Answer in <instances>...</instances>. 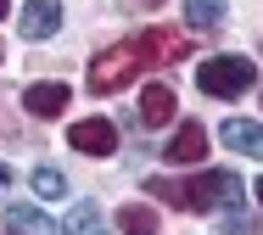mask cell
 <instances>
[{"instance_id": "obj_15", "label": "cell", "mask_w": 263, "mask_h": 235, "mask_svg": "<svg viewBox=\"0 0 263 235\" xmlns=\"http://www.w3.org/2000/svg\"><path fill=\"white\" fill-rule=\"evenodd\" d=\"M0 185H11V168H6V163H0Z\"/></svg>"}, {"instance_id": "obj_5", "label": "cell", "mask_w": 263, "mask_h": 235, "mask_svg": "<svg viewBox=\"0 0 263 235\" xmlns=\"http://www.w3.org/2000/svg\"><path fill=\"white\" fill-rule=\"evenodd\" d=\"M202 157H208V129H202L196 118H185V123L174 129V140H168L162 163H202Z\"/></svg>"}, {"instance_id": "obj_11", "label": "cell", "mask_w": 263, "mask_h": 235, "mask_svg": "<svg viewBox=\"0 0 263 235\" xmlns=\"http://www.w3.org/2000/svg\"><path fill=\"white\" fill-rule=\"evenodd\" d=\"M118 230L123 235H157L162 219L152 213V207H123V213H118Z\"/></svg>"}, {"instance_id": "obj_2", "label": "cell", "mask_w": 263, "mask_h": 235, "mask_svg": "<svg viewBox=\"0 0 263 235\" xmlns=\"http://www.w3.org/2000/svg\"><path fill=\"white\" fill-rule=\"evenodd\" d=\"M146 196H157V202H174V207H185V213H213V207H241V179L230 174V168H218V174H196V179H146Z\"/></svg>"}, {"instance_id": "obj_3", "label": "cell", "mask_w": 263, "mask_h": 235, "mask_svg": "<svg viewBox=\"0 0 263 235\" xmlns=\"http://www.w3.org/2000/svg\"><path fill=\"white\" fill-rule=\"evenodd\" d=\"M196 84H202V95H218V101H235V95H247V90L258 84V67H252L247 56H213V62H202Z\"/></svg>"}, {"instance_id": "obj_16", "label": "cell", "mask_w": 263, "mask_h": 235, "mask_svg": "<svg viewBox=\"0 0 263 235\" xmlns=\"http://www.w3.org/2000/svg\"><path fill=\"white\" fill-rule=\"evenodd\" d=\"M6 11H11V0H0V17H6Z\"/></svg>"}, {"instance_id": "obj_1", "label": "cell", "mask_w": 263, "mask_h": 235, "mask_svg": "<svg viewBox=\"0 0 263 235\" xmlns=\"http://www.w3.org/2000/svg\"><path fill=\"white\" fill-rule=\"evenodd\" d=\"M185 51H191V45H185L174 28H140L135 40H123V45H112V51H101V56L90 62V90L112 95V90H123V84H129L135 73H146V67H174Z\"/></svg>"}, {"instance_id": "obj_9", "label": "cell", "mask_w": 263, "mask_h": 235, "mask_svg": "<svg viewBox=\"0 0 263 235\" xmlns=\"http://www.w3.org/2000/svg\"><path fill=\"white\" fill-rule=\"evenodd\" d=\"M67 101H73V95H67V84H28V90H23V107H28L34 118L67 112Z\"/></svg>"}, {"instance_id": "obj_17", "label": "cell", "mask_w": 263, "mask_h": 235, "mask_svg": "<svg viewBox=\"0 0 263 235\" xmlns=\"http://www.w3.org/2000/svg\"><path fill=\"white\" fill-rule=\"evenodd\" d=\"M135 6H162V0H135Z\"/></svg>"}, {"instance_id": "obj_18", "label": "cell", "mask_w": 263, "mask_h": 235, "mask_svg": "<svg viewBox=\"0 0 263 235\" xmlns=\"http://www.w3.org/2000/svg\"><path fill=\"white\" fill-rule=\"evenodd\" d=\"M258 202H263V179H258Z\"/></svg>"}, {"instance_id": "obj_14", "label": "cell", "mask_w": 263, "mask_h": 235, "mask_svg": "<svg viewBox=\"0 0 263 235\" xmlns=\"http://www.w3.org/2000/svg\"><path fill=\"white\" fill-rule=\"evenodd\" d=\"M62 190H67V179L56 168H34V196H62Z\"/></svg>"}, {"instance_id": "obj_8", "label": "cell", "mask_w": 263, "mask_h": 235, "mask_svg": "<svg viewBox=\"0 0 263 235\" xmlns=\"http://www.w3.org/2000/svg\"><path fill=\"white\" fill-rule=\"evenodd\" d=\"M62 28V0H28L23 6V34L28 40H51Z\"/></svg>"}, {"instance_id": "obj_10", "label": "cell", "mask_w": 263, "mask_h": 235, "mask_svg": "<svg viewBox=\"0 0 263 235\" xmlns=\"http://www.w3.org/2000/svg\"><path fill=\"white\" fill-rule=\"evenodd\" d=\"M6 230L11 235H56V224L40 207H6Z\"/></svg>"}, {"instance_id": "obj_13", "label": "cell", "mask_w": 263, "mask_h": 235, "mask_svg": "<svg viewBox=\"0 0 263 235\" xmlns=\"http://www.w3.org/2000/svg\"><path fill=\"white\" fill-rule=\"evenodd\" d=\"M67 235H106V224H101V207L79 202V207L67 213Z\"/></svg>"}, {"instance_id": "obj_6", "label": "cell", "mask_w": 263, "mask_h": 235, "mask_svg": "<svg viewBox=\"0 0 263 235\" xmlns=\"http://www.w3.org/2000/svg\"><path fill=\"white\" fill-rule=\"evenodd\" d=\"M218 140H224L230 151H241V157H258V163H263V123H252V118H224Z\"/></svg>"}, {"instance_id": "obj_12", "label": "cell", "mask_w": 263, "mask_h": 235, "mask_svg": "<svg viewBox=\"0 0 263 235\" xmlns=\"http://www.w3.org/2000/svg\"><path fill=\"white\" fill-rule=\"evenodd\" d=\"M224 11H230L224 0H191V6H185V23H191V28H218Z\"/></svg>"}, {"instance_id": "obj_7", "label": "cell", "mask_w": 263, "mask_h": 235, "mask_svg": "<svg viewBox=\"0 0 263 235\" xmlns=\"http://www.w3.org/2000/svg\"><path fill=\"white\" fill-rule=\"evenodd\" d=\"M174 112H179V107H174V90H168V84H146V90H140V123H146V129H168Z\"/></svg>"}, {"instance_id": "obj_4", "label": "cell", "mask_w": 263, "mask_h": 235, "mask_svg": "<svg viewBox=\"0 0 263 235\" xmlns=\"http://www.w3.org/2000/svg\"><path fill=\"white\" fill-rule=\"evenodd\" d=\"M67 146L84 151V157H112V151H118V129H112L106 118H79V123L67 129Z\"/></svg>"}]
</instances>
